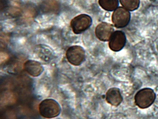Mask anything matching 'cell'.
<instances>
[{
  "instance_id": "6da1fadb",
  "label": "cell",
  "mask_w": 158,
  "mask_h": 119,
  "mask_svg": "<svg viewBox=\"0 0 158 119\" xmlns=\"http://www.w3.org/2000/svg\"><path fill=\"white\" fill-rule=\"evenodd\" d=\"M39 110L42 117L51 119L59 116L60 113L61 107L59 103L55 100L47 99L40 103Z\"/></svg>"
},
{
  "instance_id": "7a4b0ae2",
  "label": "cell",
  "mask_w": 158,
  "mask_h": 119,
  "mask_svg": "<svg viewBox=\"0 0 158 119\" xmlns=\"http://www.w3.org/2000/svg\"><path fill=\"white\" fill-rule=\"evenodd\" d=\"M156 95L152 89L144 88L139 90L135 100L136 104L141 109H146L151 106L155 101Z\"/></svg>"
},
{
  "instance_id": "3957f363",
  "label": "cell",
  "mask_w": 158,
  "mask_h": 119,
  "mask_svg": "<svg viewBox=\"0 0 158 119\" xmlns=\"http://www.w3.org/2000/svg\"><path fill=\"white\" fill-rule=\"evenodd\" d=\"M92 20L90 16L82 14L73 19L70 23V26L75 34H80L90 27Z\"/></svg>"
},
{
  "instance_id": "277c9868",
  "label": "cell",
  "mask_w": 158,
  "mask_h": 119,
  "mask_svg": "<svg viewBox=\"0 0 158 119\" xmlns=\"http://www.w3.org/2000/svg\"><path fill=\"white\" fill-rule=\"evenodd\" d=\"M112 18L114 25L116 28H124L130 21V12L123 7H118L114 11Z\"/></svg>"
},
{
  "instance_id": "5b68a950",
  "label": "cell",
  "mask_w": 158,
  "mask_h": 119,
  "mask_svg": "<svg viewBox=\"0 0 158 119\" xmlns=\"http://www.w3.org/2000/svg\"><path fill=\"white\" fill-rule=\"evenodd\" d=\"M66 57L69 63L73 65H80L85 60V51L81 46L74 45L67 51Z\"/></svg>"
},
{
  "instance_id": "8992f818",
  "label": "cell",
  "mask_w": 158,
  "mask_h": 119,
  "mask_svg": "<svg viewBox=\"0 0 158 119\" xmlns=\"http://www.w3.org/2000/svg\"><path fill=\"white\" fill-rule=\"evenodd\" d=\"M126 41V36L123 32L114 31L109 41V48L113 51H120L124 47Z\"/></svg>"
},
{
  "instance_id": "52a82bcc",
  "label": "cell",
  "mask_w": 158,
  "mask_h": 119,
  "mask_svg": "<svg viewBox=\"0 0 158 119\" xmlns=\"http://www.w3.org/2000/svg\"><path fill=\"white\" fill-rule=\"evenodd\" d=\"M114 32V28L112 24L104 22L99 24L95 30L97 38L102 42L109 41Z\"/></svg>"
},
{
  "instance_id": "ba28073f",
  "label": "cell",
  "mask_w": 158,
  "mask_h": 119,
  "mask_svg": "<svg viewBox=\"0 0 158 119\" xmlns=\"http://www.w3.org/2000/svg\"><path fill=\"white\" fill-rule=\"evenodd\" d=\"M23 67L25 71L33 77L40 76L44 71L41 64L34 60H28L26 61L24 64Z\"/></svg>"
},
{
  "instance_id": "9c48e42d",
  "label": "cell",
  "mask_w": 158,
  "mask_h": 119,
  "mask_svg": "<svg viewBox=\"0 0 158 119\" xmlns=\"http://www.w3.org/2000/svg\"><path fill=\"white\" fill-rule=\"evenodd\" d=\"M120 90L117 88H112L108 90L106 94V100L108 104L114 106H118L123 101Z\"/></svg>"
},
{
  "instance_id": "30bf717a",
  "label": "cell",
  "mask_w": 158,
  "mask_h": 119,
  "mask_svg": "<svg viewBox=\"0 0 158 119\" xmlns=\"http://www.w3.org/2000/svg\"><path fill=\"white\" fill-rule=\"evenodd\" d=\"M102 8L107 11H114L119 5V0H98Z\"/></svg>"
},
{
  "instance_id": "8fae6325",
  "label": "cell",
  "mask_w": 158,
  "mask_h": 119,
  "mask_svg": "<svg viewBox=\"0 0 158 119\" xmlns=\"http://www.w3.org/2000/svg\"><path fill=\"white\" fill-rule=\"evenodd\" d=\"M123 7L129 11H134L138 8L140 0H120Z\"/></svg>"
}]
</instances>
